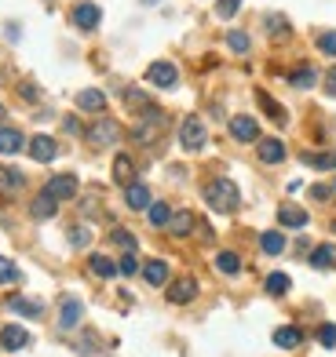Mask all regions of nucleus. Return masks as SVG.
Returning a JSON list of instances; mask_svg holds the SVG:
<instances>
[{
  "label": "nucleus",
  "mask_w": 336,
  "mask_h": 357,
  "mask_svg": "<svg viewBox=\"0 0 336 357\" xmlns=\"http://www.w3.org/2000/svg\"><path fill=\"white\" fill-rule=\"evenodd\" d=\"M205 204L219 215H231L234 208L242 204V193H238V186L231 183V178H212V183L205 186Z\"/></svg>",
  "instance_id": "1"
},
{
  "label": "nucleus",
  "mask_w": 336,
  "mask_h": 357,
  "mask_svg": "<svg viewBox=\"0 0 336 357\" xmlns=\"http://www.w3.org/2000/svg\"><path fill=\"white\" fill-rule=\"evenodd\" d=\"M205 121L201 117H194V113H190V117H183V124H180V142H183V150H190V153H198L201 146H205Z\"/></svg>",
  "instance_id": "2"
},
{
  "label": "nucleus",
  "mask_w": 336,
  "mask_h": 357,
  "mask_svg": "<svg viewBox=\"0 0 336 357\" xmlns=\"http://www.w3.org/2000/svg\"><path fill=\"white\" fill-rule=\"evenodd\" d=\"M121 139V124L117 121H95L92 128H88V142L95 146V150H106V146H114Z\"/></svg>",
  "instance_id": "3"
},
{
  "label": "nucleus",
  "mask_w": 336,
  "mask_h": 357,
  "mask_svg": "<svg viewBox=\"0 0 336 357\" xmlns=\"http://www.w3.org/2000/svg\"><path fill=\"white\" fill-rule=\"evenodd\" d=\"M147 80L157 88H175L180 84V70L172 66V62H154V66L147 70Z\"/></svg>",
  "instance_id": "4"
},
{
  "label": "nucleus",
  "mask_w": 336,
  "mask_h": 357,
  "mask_svg": "<svg viewBox=\"0 0 336 357\" xmlns=\"http://www.w3.org/2000/svg\"><path fill=\"white\" fill-rule=\"evenodd\" d=\"M99 19H103L99 4H88V0H85V4L73 8V26L77 29H88V33H92V29H99Z\"/></svg>",
  "instance_id": "5"
},
{
  "label": "nucleus",
  "mask_w": 336,
  "mask_h": 357,
  "mask_svg": "<svg viewBox=\"0 0 336 357\" xmlns=\"http://www.w3.org/2000/svg\"><path fill=\"white\" fill-rule=\"evenodd\" d=\"M55 153H59V142L52 135H34V139H29V157L41 160V165L55 160Z\"/></svg>",
  "instance_id": "6"
},
{
  "label": "nucleus",
  "mask_w": 336,
  "mask_h": 357,
  "mask_svg": "<svg viewBox=\"0 0 336 357\" xmlns=\"http://www.w3.org/2000/svg\"><path fill=\"white\" fill-rule=\"evenodd\" d=\"M48 193H52L55 201H73L77 197V178L73 175H55V178H48Z\"/></svg>",
  "instance_id": "7"
},
{
  "label": "nucleus",
  "mask_w": 336,
  "mask_h": 357,
  "mask_svg": "<svg viewBox=\"0 0 336 357\" xmlns=\"http://www.w3.org/2000/svg\"><path fill=\"white\" fill-rule=\"evenodd\" d=\"M231 135L238 139V142H256L260 139V124H256V117H231Z\"/></svg>",
  "instance_id": "8"
},
{
  "label": "nucleus",
  "mask_w": 336,
  "mask_h": 357,
  "mask_svg": "<svg viewBox=\"0 0 336 357\" xmlns=\"http://www.w3.org/2000/svg\"><path fill=\"white\" fill-rule=\"evenodd\" d=\"M194 296H198V281H194V278H180V281L168 284V303H175V306L190 303Z\"/></svg>",
  "instance_id": "9"
},
{
  "label": "nucleus",
  "mask_w": 336,
  "mask_h": 357,
  "mask_svg": "<svg viewBox=\"0 0 336 357\" xmlns=\"http://www.w3.org/2000/svg\"><path fill=\"white\" fill-rule=\"evenodd\" d=\"M0 347L4 350H22V347H29V332L19 328V324H4V328H0Z\"/></svg>",
  "instance_id": "10"
},
{
  "label": "nucleus",
  "mask_w": 336,
  "mask_h": 357,
  "mask_svg": "<svg viewBox=\"0 0 336 357\" xmlns=\"http://www.w3.org/2000/svg\"><path fill=\"white\" fill-rule=\"evenodd\" d=\"M55 212H59V201H55L48 190H41L37 197L29 201V215H34V219H52Z\"/></svg>",
  "instance_id": "11"
},
{
  "label": "nucleus",
  "mask_w": 336,
  "mask_h": 357,
  "mask_svg": "<svg viewBox=\"0 0 336 357\" xmlns=\"http://www.w3.org/2000/svg\"><path fill=\"white\" fill-rule=\"evenodd\" d=\"M77 109H85V113H103L106 109V95L99 88H85L81 95H77Z\"/></svg>",
  "instance_id": "12"
},
{
  "label": "nucleus",
  "mask_w": 336,
  "mask_h": 357,
  "mask_svg": "<svg viewBox=\"0 0 336 357\" xmlns=\"http://www.w3.org/2000/svg\"><path fill=\"white\" fill-rule=\"evenodd\" d=\"M124 201H128V208H136V212H147V208L154 204V201H150V190L143 186V183L124 186Z\"/></svg>",
  "instance_id": "13"
},
{
  "label": "nucleus",
  "mask_w": 336,
  "mask_h": 357,
  "mask_svg": "<svg viewBox=\"0 0 336 357\" xmlns=\"http://www.w3.org/2000/svg\"><path fill=\"white\" fill-rule=\"evenodd\" d=\"M256 150H260L263 165H282V160H285V142H278V139H260Z\"/></svg>",
  "instance_id": "14"
},
{
  "label": "nucleus",
  "mask_w": 336,
  "mask_h": 357,
  "mask_svg": "<svg viewBox=\"0 0 336 357\" xmlns=\"http://www.w3.org/2000/svg\"><path fill=\"white\" fill-rule=\"evenodd\" d=\"M278 222L289 226V230H303V226H307V212L296 208V204H282L278 208Z\"/></svg>",
  "instance_id": "15"
},
{
  "label": "nucleus",
  "mask_w": 336,
  "mask_h": 357,
  "mask_svg": "<svg viewBox=\"0 0 336 357\" xmlns=\"http://www.w3.org/2000/svg\"><path fill=\"white\" fill-rule=\"evenodd\" d=\"M114 183H121V186L136 183V165H132V157H128V153H117V160H114Z\"/></svg>",
  "instance_id": "16"
},
{
  "label": "nucleus",
  "mask_w": 336,
  "mask_h": 357,
  "mask_svg": "<svg viewBox=\"0 0 336 357\" xmlns=\"http://www.w3.org/2000/svg\"><path fill=\"white\" fill-rule=\"evenodd\" d=\"M303 343V332L296 328V324H282V328L275 332V347H282V350H296Z\"/></svg>",
  "instance_id": "17"
},
{
  "label": "nucleus",
  "mask_w": 336,
  "mask_h": 357,
  "mask_svg": "<svg viewBox=\"0 0 336 357\" xmlns=\"http://www.w3.org/2000/svg\"><path fill=\"white\" fill-rule=\"evenodd\" d=\"M143 278H147V284H165L168 281V263H161V259H150L147 266H143Z\"/></svg>",
  "instance_id": "18"
},
{
  "label": "nucleus",
  "mask_w": 336,
  "mask_h": 357,
  "mask_svg": "<svg viewBox=\"0 0 336 357\" xmlns=\"http://www.w3.org/2000/svg\"><path fill=\"white\" fill-rule=\"evenodd\" d=\"M22 186H26V175H22V172H15V168H0V190H4L8 197H11V193H19Z\"/></svg>",
  "instance_id": "19"
},
{
  "label": "nucleus",
  "mask_w": 336,
  "mask_h": 357,
  "mask_svg": "<svg viewBox=\"0 0 336 357\" xmlns=\"http://www.w3.org/2000/svg\"><path fill=\"white\" fill-rule=\"evenodd\" d=\"M26 146L22 132H15V128H0V153H19Z\"/></svg>",
  "instance_id": "20"
},
{
  "label": "nucleus",
  "mask_w": 336,
  "mask_h": 357,
  "mask_svg": "<svg viewBox=\"0 0 336 357\" xmlns=\"http://www.w3.org/2000/svg\"><path fill=\"white\" fill-rule=\"evenodd\" d=\"M81 299H66V303H62V314H59V324H62V328H73V324L77 321H81Z\"/></svg>",
  "instance_id": "21"
},
{
  "label": "nucleus",
  "mask_w": 336,
  "mask_h": 357,
  "mask_svg": "<svg viewBox=\"0 0 336 357\" xmlns=\"http://www.w3.org/2000/svg\"><path fill=\"white\" fill-rule=\"evenodd\" d=\"M314 80H318V70L314 66H296L289 73V84L293 88H314Z\"/></svg>",
  "instance_id": "22"
},
{
  "label": "nucleus",
  "mask_w": 336,
  "mask_h": 357,
  "mask_svg": "<svg viewBox=\"0 0 336 357\" xmlns=\"http://www.w3.org/2000/svg\"><path fill=\"white\" fill-rule=\"evenodd\" d=\"M336 263V248L333 245H318L314 252H311V266H318V270H329Z\"/></svg>",
  "instance_id": "23"
},
{
  "label": "nucleus",
  "mask_w": 336,
  "mask_h": 357,
  "mask_svg": "<svg viewBox=\"0 0 336 357\" xmlns=\"http://www.w3.org/2000/svg\"><path fill=\"white\" fill-rule=\"evenodd\" d=\"M88 266H92L95 278H117V263H110L106 255H92V259H88Z\"/></svg>",
  "instance_id": "24"
},
{
  "label": "nucleus",
  "mask_w": 336,
  "mask_h": 357,
  "mask_svg": "<svg viewBox=\"0 0 336 357\" xmlns=\"http://www.w3.org/2000/svg\"><path fill=\"white\" fill-rule=\"evenodd\" d=\"M147 219H150V226H157V230H165V226L172 222L168 204H161V201H157V204H150V208H147Z\"/></svg>",
  "instance_id": "25"
},
{
  "label": "nucleus",
  "mask_w": 336,
  "mask_h": 357,
  "mask_svg": "<svg viewBox=\"0 0 336 357\" xmlns=\"http://www.w3.org/2000/svg\"><path fill=\"white\" fill-rule=\"evenodd\" d=\"M303 165H311L318 172H333L336 168V150H329V153H307V157H303Z\"/></svg>",
  "instance_id": "26"
},
{
  "label": "nucleus",
  "mask_w": 336,
  "mask_h": 357,
  "mask_svg": "<svg viewBox=\"0 0 336 357\" xmlns=\"http://www.w3.org/2000/svg\"><path fill=\"white\" fill-rule=\"evenodd\" d=\"M260 248H263L267 255H282V252H285V237H282L278 230H267V234L260 237Z\"/></svg>",
  "instance_id": "27"
},
{
  "label": "nucleus",
  "mask_w": 336,
  "mask_h": 357,
  "mask_svg": "<svg viewBox=\"0 0 336 357\" xmlns=\"http://www.w3.org/2000/svg\"><path fill=\"white\" fill-rule=\"evenodd\" d=\"M168 230H172L175 237H187L190 230H194V215H190V212H175L172 222H168Z\"/></svg>",
  "instance_id": "28"
},
{
  "label": "nucleus",
  "mask_w": 336,
  "mask_h": 357,
  "mask_svg": "<svg viewBox=\"0 0 336 357\" xmlns=\"http://www.w3.org/2000/svg\"><path fill=\"white\" fill-rule=\"evenodd\" d=\"M263 288H267V296H285L289 291V273H267Z\"/></svg>",
  "instance_id": "29"
},
{
  "label": "nucleus",
  "mask_w": 336,
  "mask_h": 357,
  "mask_svg": "<svg viewBox=\"0 0 336 357\" xmlns=\"http://www.w3.org/2000/svg\"><path fill=\"white\" fill-rule=\"evenodd\" d=\"M110 241L124 252V255H136V237L124 230V226H117V230H110Z\"/></svg>",
  "instance_id": "30"
},
{
  "label": "nucleus",
  "mask_w": 336,
  "mask_h": 357,
  "mask_svg": "<svg viewBox=\"0 0 336 357\" xmlns=\"http://www.w3.org/2000/svg\"><path fill=\"white\" fill-rule=\"evenodd\" d=\"M8 306H11L15 314H22V317H41V314H44V306L34 303V299H11Z\"/></svg>",
  "instance_id": "31"
},
{
  "label": "nucleus",
  "mask_w": 336,
  "mask_h": 357,
  "mask_svg": "<svg viewBox=\"0 0 336 357\" xmlns=\"http://www.w3.org/2000/svg\"><path fill=\"white\" fill-rule=\"evenodd\" d=\"M227 44H231V52L234 55H249V33H242V29H231V33H227Z\"/></svg>",
  "instance_id": "32"
},
{
  "label": "nucleus",
  "mask_w": 336,
  "mask_h": 357,
  "mask_svg": "<svg viewBox=\"0 0 336 357\" xmlns=\"http://www.w3.org/2000/svg\"><path fill=\"white\" fill-rule=\"evenodd\" d=\"M216 266H219L223 273H231V278H234V273L242 270V259H238L234 252H219V255H216Z\"/></svg>",
  "instance_id": "33"
},
{
  "label": "nucleus",
  "mask_w": 336,
  "mask_h": 357,
  "mask_svg": "<svg viewBox=\"0 0 336 357\" xmlns=\"http://www.w3.org/2000/svg\"><path fill=\"white\" fill-rule=\"evenodd\" d=\"M15 281H19V266L0 255V284H15Z\"/></svg>",
  "instance_id": "34"
},
{
  "label": "nucleus",
  "mask_w": 336,
  "mask_h": 357,
  "mask_svg": "<svg viewBox=\"0 0 336 357\" xmlns=\"http://www.w3.org/2000/svg\"><path fill=\"white\" fill-rule=\"evenodd\" d=\"M260 106H263V109H267V113H270V117H275L278 124L285 121V109H282V106H278L275 99H270V95H263V91H260Z\"/></svg>",
  "instance_id": "35"
},
{
  "label": "nucleus",
  "mask_w": 336,
  "mask_h": 357,
  "mask_svg": "<svg viewBox=\"0 0 336 357\" xmlns=\"http://www.w3.org/2000/svg\"><path fill=\"white\" fill-rule=\"evenodd\" d=\"M238 8H242V0H219V4H216V15H219V19H234Z\"/></svg>",
  "instance_id": "36"
},
{
  "label": "nucleus",
  "mask_w": 336,
  "mask_h": 357,
  "mask_svg": "<svg viewBox=\"0 0 336 357\" xmlns=\"http://www.w3.org/2000/svg\"><path fill=\"white\" fill-rule=\"evenodd\" d=\"M318 343H322V347H336V324H322V328H318Z\"/></svg>",
  "instance_id": "37"
},
{
  "label": "nucleus",
  "mask_w": 336,
  "mask_h": 357,
  "mask_svg": "<svg viewBox=\"0 0 336 357\" xmlns=\"http://www.w3.org/2000/svg\"><path fill=\"white\" fill-rule=\"evenodd\" d=\"M88 241H92V234L85 230V226H73V230H70V245H77V248H85Z\"/></svg>",
  "instance_id": "38"
},
{
  "label": "nucleus",
  "mask_w": 336,
  "mask_h": 357,
  "mask_svg": "<svg viewBox=\"0 0 336 357\" xmlns=\"http://www.w3.org/2000/svg\"><path fill=\"white\" fill-rule=\"evenodd\" d=\"M267 33H289V22H285L282 15H270V19H267Z\"/></svg>",
  "instance_id": "39"
},
{
  "label": "nucleus",
  "mask_w": 336,
  "mask_h": 357,
  "mask_svg": "<svg viewBox=\"0 0 336 357\" xmlns=\"http://www.w3.org/2000/svg\"><path fill=\"white\" fill-rule=\"evenodd\" d=\"M117 270L124 273V278H132V273L139 270V263H136V255H124V259H121V263H117Z\"/></svg>",
  "instance_id": "40"
},
{
  "label": "nucleus",
  "mask_w": 336,
  "mask_h": 357,
  "mask_svg": "<svg viewBox=\"0 0 336 357\" xmlns=\"http://www.w3.org/2000/svg\"><path fill=\"white\" fill-rule=\"evenodd\" d=\"M318 47H322L326 55H336V33H322L318 37Z\"/></svg>",
  "instance_id": "41"
},
{
  "label": "nucleus",
  "mask_w": 336,
  "mask_h": 357,
  "mask_svg": "<svg viewBox=\"0 0 336 357\" xmlns=\"http://www.w3.org/2000/svg\"><path fill=\"white\" fill-rule=\"evenodd\" d=\"M62 128H66L70 135H77V132H81V121H77V117H62Z\"/></svg>",
  "instance_id": "42"
},
{
  "label": "nucleus",
  "mask_w": 336,
  "mask_h": 357,
  "mask_svg": "<svg viewBox=\"0 0 336 357\" xmlns=\"http://www.w3.org/2000/svg\"><path fill=\"white\" fill-rule=\"evenodd\" d=\"M311 197L314 201H329V186H311Z\"/></svg>",
  "instance_id": "43"
},
{
  "label": "nucleus",
  "mask_w": 336,
  "mask_h": 357,
  "mask_svg": "<svg viewBox=\"0 0 336 357\" xmlns=\"http://www.w3.org/2000/svg\"><path fill=\"white\" fill-rule=\"evenodd\" d=\"M326 91H329V95H336V70H329V73H326Z\"/></svg>",
  "instance_id": "44"
},
{
  "label": "nucleus",
  "mask_w": 336,
  "mask_h": 357,
  "mask_svg": "<svg viewBox=\"0 0 336 357\" xmlns=\"http://www.w3.org/2000/svg\"><path fill=\"white\" fill-rule=\"evenodd\" d=\"M0 124H4V106H0Z\"/></svg>",
  "instance_id": "45"
},
{
  "label": "nucleus",
  "mask_w": 336,
  "mask_h": 357,
  "mask_svg": "<svg viewBox=\"0 0 336 357\" xmlns=\"http://www.w3.org/2000/svg\"><path fill=\"white\" fill-rule=\"evenodd\" d=\"M333 190H336V186H333Z\"/></svg>",
  "instance_id": "46"
}]
</instances>
